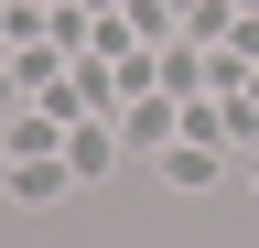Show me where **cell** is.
I'll list each match as a JSON object with an SVG mask.
<instances>
[{
  "label": "cell",
  "instance_id": "1",
  "mask_svg": "<svg viewBox=\"0 0 259 248\" xmlns=\"http://www.w3.org/2000/svg\"><path fill=\"white\" fill-rule=\"evenodd\" d=\"M216 173H227V162H216L205 140H184V151H162V183H173V194H205Z\"/></svg>",
  "mask_w": 259,
  "mask_h": 248
},
{
  "label": "cell",
  "instance_id": "2",
  "mask_svg": "<svg viewBox=\"0 0 259 248\" xmlns=\"http://www.w3.org/2000/svg\"><path fill=\"white\" fill-rule=\"evenodd\" d=\"M65 173H76V162H44V151H22V162H11V194H22V205H54V194H65Z\"/></svg>",
  "mask_w": 259,
  "mask_h": 248
},
{
  "label": "cell",
  "instance_id": "3",
  "mask_svg": "<svg viewBox=\"0 0 259 248\" xmlns=\"http://www.w3.org/2000/svg\"><path fill=\"white\" fill-rule=\"evenodd\" d=\"M65 162H76V173H108V162H119V140H108V130H76V140H65Z\"/></svg>",
  "mask_w": 259,
  "mask_h": 248
},
{
  "label": "cell",
  "instance_id": "4",
  "mask_svg": "<svg viewBox=\"0 0 259 248\" xmlns=\"http://www.w3.org/2000/svg\"><path fill=\"white\" fill-rule=\"evenodd\" d=\"M248 183H259V162H248Z\"/></svg>",
  "mask_w": 259,
  "mask_h": 248
}]
</instances>
